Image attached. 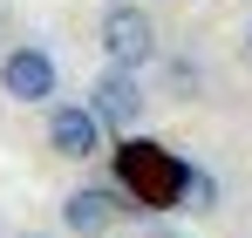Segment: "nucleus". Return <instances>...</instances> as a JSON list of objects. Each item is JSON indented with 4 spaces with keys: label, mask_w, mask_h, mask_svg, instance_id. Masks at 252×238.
Here are the masks:
<instances>
[{
    "label": "nucleus",
    "mask_w": 252,
    "mask_h": 238,
    "mask_svg": "<svg viewBox=\"0 0 252 238\" xmlns=\"http://www.w3.org/2000/svg\"><path fill=\"white\" fill-rule=\"evenodd\" d=\"M48 150L55 157H68V163H89V157H102L109 150V122L95 116V102H55L48 109Z\"/></svg>",
    "instance_id": "5"
},
{
    "label": "nucleus",
    "mask_w": 252,
    "mask_h": 238,
    "mask_svg": "<svg viewBox=\"0 0 252 238\" xmlns=\"http://www.w3.org/2000/svg\"><path fill=\"white\" fill-rule=\"evenodd\" d=\"M177 211H191V218H211V211H218V177L191 163V177H184V198H177Z\"/></svg>",
    "instance_id": "7"
},
{
    "label": "nucleus",
    "mask_w": 252,
    "mask_h": 238,
    "mask_svg": "<svg viewBox=\"0 0 252 238\" xmlns=\"http://www.w3.org/2000/svg\"><path fill=\"white\" fill-rule=\"evenodd\" d=\"M129 211H136V198H129L123 184H82V191L62 198V225L75 238H102L116 218H129Z\"/></svg>",
    "instance_id": "6"
},
{
    "label": "nucleus",
    "mask_w": 252,
    "mask_h": 238,
    "mask_svg": "<svg viewBox=\"0 0 252 238\" xmlns=\"http://www.w3.org/2000/svg\"><path fill=\"white\" fill-rule=\"evenodd\" d=\"M239 55H246V61H252V21H246V34H239Z\"/></svg>",
    "instance_id": "8"
},
{
    "label": "nucleus",
    "mask_w": 252,
    "mask_h": 238,
    "mask_svg": "<svg viewBox=\"0 0 252 238\" xmlns=\"http://www.w3.org/2000/svg\"><path fill=\"white\" fill-rule=\"evenodd\" d=\"M164 238H184V232H164Z\"/></svg>",
    "instance_id": "10"
},
{
    "label": "nucleus",
    "mask_w": 252,
    "mask_h": 238,
    "mask_svg": "<svg viewBox=\"0 0 252 238\" xmlns=\"http://www.w3.org/2000/svg\"><path fill=\"white\" fill-rule=\"evenodd\" d=\"M55 89H62V68H55V55H48L41 41H21V48L0 55V95L7 102L41 109V102H55Z\"/></svg>",
    "instance_id": "3"
},
{
    "label": "nucleus",
    "mask_w": 252,
    "mask_h": 238,
    "mask_svg": "<svg viewBox=\"0 0 252 238\" xmlns=\"http://www.w3.org/2000/svg\"><path fill=\"white\" fill-rule=\"evenodd\" d=\"M89 102H95V116L109 122V136H136V122H143V109H150V95H143V68L109 61L102 75L89 82Z\"/></svg>",
    "instance_id": "4"
},
{
    "label": "nucleus",
    "mask_w": 252,
    "mask_h": 238,
    "mask_svg": "<svg viewBox=\"0 0 252 238\" xmlns=\"http://www.w3.org/2000/svg\"><path fill=\"white\" fill-rule=\"evenodd\" d=\"M95 48H102V61L150 68V61H157V21H150V7H136V0H109L102 21H95Z\"/></svg>",
    "instance_id": "2"
},
{
    "label": "nucleus",
    "mask_w": 252,
    "mask_h": 238,
    "mask_svg": "<svg viewBox=\"0 0 252 238\" xmlns=\"http://www.w3.org/2000/svg\"><path fill=\"white\" fill-rule=\"evenodd\" d=\"M184 177H191V163L177 150H164V143H143V136L116 143V184L136 198V211H177Z\"/></svg>",
    "instance_id": "1"
},
{
    "label": "nucleus",
    "mask_w": 252,
    "mask_h": 238,
    "mask_svg": "<svg viewBox=\"0 0 252 238\" xmlns=\"http://www.w3.org/2000/svg\"><path fill=\"white\" fill-rule=\"evenodd\" d=\"M28 238H48V232H28Z\"/></svg>",
    "instance_id": "9"
}]
</instances>
